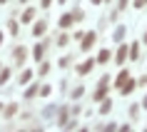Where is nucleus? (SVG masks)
I'll use <instances>...</instances> for the list:
<instances>
[{"instance_id": "f257e3e1", "label": "nucleus", "mask_w": 147, "mask_h": 132, "mask_svg": "<svg viewBox=\"0 0 147 132\" xmlns=\"http://www.w3.org/2000/svg\"><path fill=\"white\" fill-rule=\"evenodd\" d=\"M107 85H110V75H105V77L100 80V87L92 92V102H102L107 97Z\"/></svg>"}, {"instance_id": "f03ea898", "label": "nucleus", "mask_w": 147, "mask_h": 132, "mask_svg": "<svg viewBox=\"0 0 147 132\" xmlns=\"http://www.w3.org/2000/svg\"><path fill=\"white\" fill-rule=\"evenodd\" d=\"M13 60H15V67H23L25 60H28V47H25V45H18L15 50H13Z\"/></svg>"}, {"instance_id": "7ed1b4c3", "label": "nucleus", "mask_w": 147, "mask_h": 132, "mask_svg": "<svg viewBox=\"0 0 147 132\" xmlns=\"http://www.w3.org/2000/svg\"><path fill=\"white\" fill-rule=\"evenodd\" d=\"M95 42H97V32H95V30L85 32V38H82V45H80V50H82V53H90Z\"/></svg>"}, {"instance_id": "20e7f679", "label": "nucleus", "mask_w": 147, "mask_h": 132, "mask_svg": "<svg viewBox=\"0 0 147 132\" xmlns=\"http://www.w3.org/2000/svg\"><path fill=\"white\" fill-rule=\"evenodd\" d=\"M127 60H130V47L125 45V42H120V47H117V53H115V62L117 65H125Z\"/></svg>"}, {"instance_id": "39448f33", "label": "nucleus", "mask_w": 147, "mask_h": 132, "mask_svg": "<svg viewBox=\"0 0 147 132\" xmlns=\"http://www.w3.org/2000/svg\"><path fill=\"white\" fill-rule=\"evenodd\" d=\"M47 47H50V40H42V42H38V45L32 47V57H35V60H42V57H45V53H47Z\"/></svg>"}, {"instance_id": "423d86ee", "label": "nucleus", "mask_w": 147, "mask_h": 132, "mask_svg": "<svg viewBox=\"0 0 147 132\" xmlns=\"http://www.w3.org/2000/svg\"><path fill=\"white\" fill-rule=\"evenodd\" d=\"M95 65H97V57H87L85 62H80V65H78V75H87Z\"/></svg>"}, {"instance_id": "0eeeda50", "label": "nucleus", "mask_w": 147, "mask_h": 132, "mask_svg": "<svg viewBox=\"0 0 147 132\" xmlns=\"http://www.w3.org/2000/svg\"><path fill=\"white\" fill-rule=\"evenodd\" d=\"M45 32H47V20H38L32 25V38H42Z\"/></svg>"}, {"instance_id": "6e6552de", "label": "nucleus", "mask_w": 147, "mask_h": 132, "mask_svg": "<svg viewBox=\"0 0 147 132\" xmlns=\"http://www.w3.org/2000/svg\"><path fill=\"white\" fill-rule=\"evenodd\" d=\"M135 87H137V80H132V77H130L122 87H120V95H122V97H127V95H132V92H135Z\"/></svg>"}, {"instance_id": "1a4fd4ad", "label": "nucleus", "mask_w": 147, "mask_h": 132, "mask_svg": "<svg viewBox=\"0 0 147 132\" xmlns=\"http://www.w3.org/2000/svg\"><path fill=\"white\" fill-rule=\"evenodd\" d=\"M127 80H130V70H120V75L115 77V87L120 90V87H122L125 82H127Z\"/></svg>"}, {"instance_id": "9d476101", "label": "nucleus", "mask_w": 147, "mask_h": 132, "mask_svg": "<svg viewBox=\"0 0 147 132\" xmlns=\"http://www.w3.org/2000/svg\"><path fill=\"white\" fill-rule=\"evenodd\" d=\"M72 23H75V18H72V13H65V15L60 18V28H62V30H67V28H72Z\"/></svg>"}, {"instance_id": "9b49d317", "label": "nucleus", "mask_w": 147, "mask_h": 132, "mask_svg": "<svg viewBox=\"0 0 147 132\" xmlns=\"http://www.w3.org/2000/svg\"><path fill=\"white\" fill-rule=\"evenodd\" d=\"M38 95H40V87H38V85H32V87H28V90L23 92V97H25V102H30L32 97H38Z\"/></svg>"}, {"instance_id": "f8f14e48", "label": "nucleus", "mask_w": 147, "mask_h": 132, "mask_svg": "<svg viewBox=\"0 0 147 132\" xmlns=\"http://www.w3.org/2000/svg\"><path fill=\"white\" fill-rule=\"evenodd\" d=\"M3 115L8 117V120H10V117H15V115H18V105H15V102L5 105V107H3Z\"/></svg>"}, {"instance_id": "ddd939ff", "label": "nucleus", "mask_w": 147, "mask_h": 132, "mask_svg": "<svg viewBox=\"0 0 147 132\" xmlns=\"http://www.w3.org/2000/svg\"><path fill=\"white\" fill-rule=\"evenodd\" d=\"M10 75H13V70H10V67H3V70H0V87H5V85H8Z\"/></svg>"}, {"instance_id": "4468645a", "label": "nucleus", "mask_w": 147, "mask_h": 132, "mask_svg": "<svg viewBox=\"0 0 147 132\" xmlns=\"http://www.w3.org/2000/svg\"><path fill=\"white\" fill-rule=\"evenodd\" d=\"M35 15H38V13H35V8H25V13H23V23H32V20H35Z\"/></svg>"}, {"instance_id": "2eb2a0df", "label": "nucleus", "mask_w": 147, "mask_h": 132, "mask_svg": "<svg viewBox=\"0 0 147 132\" xmlns=\"http://www.w3.org/2000/svg\"><path fill=\"white\" fill-rule=\"evenodd\" d=\"M30 80H32V70H23V72H20V77H18V82H20V85H28Z\"/></svg>"}, {"instance_id": "dca6fc26", "label": "nucleus", "mask_w": 147, "mask_h": 132, "mask_svg": "<svg viewBox=\"0 0 147 132\" xmlns=\"http://www.w3.org/2000/svg\"><path fill=\"white\" fill-rule=\"evenodd\" d=\"M110 110H112V100H107V97H105V100H102V105H100V115H107Z\"/></svg>"}, {"instance_id": "f3484780", "label": "nucleus", "mask_w": 147, "mask_h": 132, "mask_svg": "<svg viewBox=\"0 0 147 132\" xmlns=\"http://www.w3.org/2000/svg\"><path fill=\"white\" fill-rule=\"evenodd\" d=\"M140 57V42H132L130 45V60H137Z\"/></svg>"}, {"instance_id": "a211bd4d", "label": "nucleus", "mask_w": 147, "mask_h": 132, "mask_svg": "<svg viewBox=\"0 0 147 132\" xmlns=\"http://www.w3.org/2000/svg\"><path fill=\"white\" fill-rule=\"evenodd\" d=\"M97 62H100V65L110 62V50H100V53H97Z\"/></svg>"}, {"instance_id": "6ab92c4d", "label": "nucleus", "mask_w": 147, "mask_h": 132, "mask_svg": "<svg viewBox=\"0 0 147 132\" xmlns=\"http://www.w3.org/2000/svg\"><path fill=\"white\" fill-rule=\"evenodd\" d=\"M8 30H10V35H18V32H20V28H18V23L13 20V18L8 20Z\"/></svg>"}, {"instance_id": "aec40b11", "label": "nucleus", "mask_w": 147, "mask_h": 132, "mask_svg": "<svg viewBox=\"0 0 147 132\" xmlns=\"http://www.w3.org/2000/svg\"><path fill=\"white\" fill-rule=\"evenodd\" d=\"M122 38H125V28L120 25V28H115V35H112V40H115V42H120Z\"/></svg>"}, {"instance_id": "412c9836", "label": "nucleus", "mask_w": 147, "mask_h": 132, "mask_svg": "<svg viewBox=\"0 0 147 132\" xmlns=\"http://www.w3.org/2000/svg\"><path fill=\"white\" fill-rule=\"evenodd\" d=\"M70 45V35H65V32H62L60 38H57V47H67Z\"/></svg>"}, {"instance_id": "4be33fe9", "label": "nucleus", "mask_w": 147, "mask_h": 132, "mask_svg": "<svg viewBox=\"0 0 147 132\" xmlns=\"http://www.w3.org/2000/svg\"><path fill=\"white\" fill-rule=\"evenodd\" d=\"M50 72V62H42L40 60V67H38V75H47Z\"/></svg>"}, {"instance_id": "5701e85b", "label": "nucleus", "mask_w": 147, "mask_h": 132, "mask_svg": "<svg viewBox=\"0 0 147 132\" xmlns=\"http://www.w3.org/2000/svg\"><path fill=\"white\" fill-rule=\"evenodd\" d=\"M82 95H85V87H82V85H78L75 90H72V100H78V97H82Z\"/></svg>"}, {"instance_id": "b1692460", "label": "nucleus", "mask_w": 147, "mask_h": 132, "mask_svg": "<svg viewBox=\"0 0 147 132\" xmlns=\"http://www.w3.org/2000/svg\"><path fill=\"white\" fill-rule=\"evenodd\" d=\"M70 62H72V55H65L60 57V67H70Z\"/></svg>"}, {"instance_id": "393cba45", "label": "nucleus", "mask_w": 147, "mask_h": 132, "mask_svg": "<svg viewBox=\"0 0 147 132\" xmlns=\"http://www.w3.org/2000/svg\"><path fill=\"white\" fill-rule=\"evenodd\" d=\"M72 18H75V23H80V20H82V10L75 8V10H72Z\"/></svg>"}, {"instance_id": "a878e982", "label": "nucleus", "mask_w": 147, "mask_h": 132, "mask_svg": "<svg viewBox=\"0 0 147 132\" xmlns=\"http://www.w3.org/2000/svg\"><path fill=\"white\" fill-rule=\"evenodd\" d=\"M47 95H50V85H42L40 87V97H47Z\"/></svg>"}, {"instance_id": "bb28decb", "label": "nucleus", "mask_w": 147, "mask_h": 132, "mask_svg": "<svg viewBox=\"0 0 147 132\" xmlns=\"http://www.w3.org/2000/svg\"><path fill=\"white\" fill-rule=\"evenodd\" d=\"M140 115V107H137V105H132V107H130V117H132V120H135V117H137Z\"/></svg>"}, {"instance_id": "cd10ccee", "label": "nucleus", "mask_w": 147, "mask_h": 132, "mask_svg": "<svg viewBox=\"0 0 147 132\" xmlns=\"http://www.w3.org/2000/svg\"><path fill=\"white\" fill-rule=\"evenodd\" d=\"M127 3H130V0H117V10H125V8H127Z\"/></svg>"}, {"instance_id": "c85d7f7f", "label": "nucleus", "mask_w": 147, "mask_h": 132, "mask_svg": "<svg viewBox=\"0 0 147 132\" xmlns=\"http://www.w3.org/2000/svg\"><path fill=\"white\" fill-rule=\"evenodd\" d=\"M145 5H147V0H135V8H137V10H142Z\"/></svg>"}, {"instance_id": "c756f323", "label": "nucleus", "mask_w": 147, "mask_h": 132, "mask_svg": "<svg viewBox=\"0 0 147 132\" xmlns=\"http://www.w3.org/2000/svg\"><path fill=\"white\" fill-rule=\"evenodd\" d=\"M72 38H75V40H82V38H85V32H82V30H75V32H72Z\"/></svg>"}, {"instance_id": "7c9ffc66", "label": "nucleus", "mask_w": 147, "mask_h": 132, "mask_svg": "<svg viewBox=\"0 0 147 132\" xmlns=\"http://www.w3.org/2000/svg\"><path fill=\"white\" fill-rule=\"evenodd\" d=\"M40 8H53V0H40Z\"/></svg>"}, {"instance_id": "2f4dec72", "label": "nucleus", "mask_w": 147, "mask_h": 132, "mask_svg": "<svg viewBox=\"0 0 147 132\" xmlns=\"http://www.w3.org/2000/svg\"><path fill=\"white\" fill-rule=\"evenodd\" d=\"M142 42H145V45H147V30H145V35H142Z\"/></svg>"}, {"instance_id": "473e14b6", "label": "nucleus", "mask_w": 147, "mask_h": 132, "mask_svg": "<svg viewBox=\"0 0 147 132\" xmlns=\"http://www.w3.org/2000/svg\"><path fill=\"white\" fill-rule=\"evenodd\" d=\"M100 3H102V0H92V5H100Z\"/></svg>"}, {"instance_id": "72a5a7b5", "label": "nucleus", "mask_w": 147, "mask_h": 132, "mask_svg": "<svg viewBox=\"0 0 147 132\" xmlns=\"http://www.w3.org/2000/svg\"><path fill=\"white\" fill-rule=\"evenodd\" d=\"M142 107H147V97H145V100H142Z\"/></svg>"}, {"instance_id": "f704fd0d", "label": "nucleus", "mask_w": 147, "mask_h": 132, "mask_svg": "<svg viewBox=\"0 0 147 132\" xmlns=\"http://www.w3.org/2000/svg\"><path fill=\"white\" fill-rule=\"evenodd\" d=\"M0 47H3V32H0Z\"/></svg>"}, {"instance_id": "c9c22d12", "label": "nucleus", "mask_w": 147, "mask_h": 132, "mask_svg": "<svg viewBox=\"0 0 147 132\" xmlns=\"http://www.w3.org/2000/svg\"><path fill=\"white\" fill-rule=\"evenodd\" d=\"M5 3H8V0H0V5H5Z\"/></svg>"}, {"instance_id": "e433bc0d", "label": "nucleus", "mask_w": 147, "mask_h": 132, "mask_svg": "<svg viewBox=\"0 0 147 132\" xmlns=\"http://www.w3.org/2000/svg\"><path fill=\"white\" fill-rule=\"evenodd\" d=\"M3 107H5V105H3V102H0V112H3Z\"/></svg>"}, {"instance_id": "4c0bfd02", "label": "nucleus", "mask_w": 147, "mask_h": 132, "mask_svg": "<svg viewBox=\"0 0 147 132\" xmlns=\"http://www.w3.org/2000/svg\"><path fill=\"white\" fill-rule=\"evenodd\" d=\"M0 70H3V62H0Z\"/></svg>"}, {"instance_id": "58836bf2", "label": "nucleus", "mask_w": 147, "mask_h": 132, "mask_svg": "<svg viewBox=\"0 0 147 132\" xmlns=\"http://www.w3.org/2000/svg\"><path fill=\"white\" fill-rule=\"evenodd\" d=\"M57 3H65V0H57Z\"/></svg>"}, {"instance_id": "ea45409f", "label": "nucleus", "mask_w": 147, "mask_h": 132, "mask_svg": "<svg viewBox=\"0 0 147 132\" xmlns=\"http://www.w3.org/2000/svg\"><path fill=\"white\" fill-rule=\"evenodd\" d=\"M20 3H28V0H20Z\"/></svg>"}]
</instances>
